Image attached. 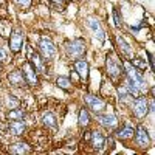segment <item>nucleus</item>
<instances>
[{
    "label": "nucleus",
    "instance_id": "obj_1",
    "mask_svg": "<svg viewBox=\"0 0 155 155\" xmlns=\"http://www.w3.org/2000/svg\"><path fill=\"white\" fill-rule=\"evenodd\" d=\"M106 68H107V74L112 78L113 81H118L120 78L124 74V67H123V62L116 58L113 53L107 54L106 59Z\"/></svg>",
    "mask_w": 155,
    "mask_h": 155
},
{
    "label": "nucleus",
    "instance_id": "obj_2",
    "mask_svg": "<svg viewBox=\"0 0 155 155\" xmlns=\"http://www.w3.org/2000/svg\"><path fill=\"white\" fill-rule=\"evenodd\" d=\"M123 67H124V71L127 73L129 81H130L132 84H135L140 92H146V90H147V84H146V81H144L143 74H141L135 67H132V64H129V62H124Z\"/></svg>",
    "mask_w": 155,
    "mask_h": 155
},
{
    "label": "nucleus",
    "instance_id": "obj_3",
    "mask_svg": "<svg viewBox=\"0 0 155 155\" xmlns=\"http://www.w3.org/2000/svg\"><path fill=\"white\" fill-rule=\"evenodd\" d=\"M67 50V54L73 59H78V58H82L85 54V50H87V44L82 37H78V39H73L71 42L67 44L65 47Z\"/></svg>",
    "mask_w": 155,
    "mask_h": 155
},
{
    "label": "nucleus",
    "instance_id": "obj_4",
    "mask_svg": "<svg viewBox=\"0 0 155 155\" xmlns=\"http://www.w3.org/2000/svg\"><path fill=\"white\" fill-rule=\"evenodd\" d=\"M39 51H41V56L45 61H51L56 56V47H54L53 41L47 36H42L39 39Z\"/></svg>",
    "mask_w": 155,
    "mask_h": 155
},
{
    "label": "nucleus",
    "instance_id": "obj_5",
    "mask_svg": "<svg viewBox=\"0 0 155 155\" xmlns=\"http://www.w3.org/2000/svg\"><path fill=\"white\" fill-rule=\"evenodd\" d=\"M25 44V34L20 28H14L9 36V50L14 54H17L19 51H22V47Z\"/></svg>",
    "mask_w": 155,
    "mask_h": 155
},
{
    "label": "nucleus",
    "instance_id": "obj_6",
    "mask_svg": "<svg viewBox=\"0 0 155 155\" xmlns=\"http://www.w3.org/2000/svg\"><path fill=\"white\" fill-rule=\"evenodd\" d=\"M28 59H30L28 62L34 67V70H36L37 73H45V59L39 54V53H36L31 47L28 48Z\"/></svg>",
    "mask_w": 155,
    "mask_h": 155
},
{
    "label": "nucleus",
    "instance_id": "obj_7",
    "mask_svg": "<svg viewBox=\"0 0 155 155\" xmlns=\"http://www.w3.org/2000/svg\"><path fill=\"white\" fill-rule=\"evenodd\" d=\"M134 115L137 118H144V116L149 113V102H147V98L141 96V98H137L134 101Z\"/></svg>",
    "mask_w": 155,
    "mask_h": 155
},
{
    "label": "nucleus",
    "instance_id": "obj_8",
    "mask_svg": "<svg viewBox=\"0 0 155 155\" xmlns=\"http://www.w3.org/2000/svg\"><path fill=\"white\" fill-rule=\"evenodd\" d=\"M22 73L25 76V81L30 85H37L39 84V78H37V71L34 70V67L30 62H25L22 65Z\"/></svg>",
    "mask_w": 155,
    "mask_h": 155
},
{
    "label": "nucleus",
    "instance_id": "obj_9",
    "mask_svg": "<svg viewBox=\"0 0 155 155\" xmlns=\"http://www.w3.org/2000/svg\"><path fill=\"white\" fill-rule=\"evenodd\" d=\"M87 27L93 31V34H95V37H98V41H99V44H102L104 42V39H106V34H104V30H102V27H101V23L96 20V19H93V17H90V19H87Z\"/></svg>",
    "mask_w": 155,
    "mask_h": 155
},
{
    "label": "nucleus",
    "instance_id": "obj_10",
    "mask_svg": "<svg viewBox=\"0 0 155 155\" xmlns=\"http://www.w3.org/2000/svg\"><path fill=\"white\" fill-rule=\"evenodd\" d=\"M85 102H87V106L92 109L95 113L102 112V110H104V107H106V102L102 101L101 98H96L93 95H85Z\"/></svg>",
    "mask_w": 155,
    "mask_h": 155
},
{
    "label": "nucleus",
    "instance_id": "obj_11",
    "mask_svg": "<svg viewBox=\"0 0 155 155\" xmlns=\"http://www.w3.org/2000/svg\"><path fill=\"white\" fill-rule=\"evenodd\" d=\"M6 78H8V82L14 87H25V84H27L22 70H12L11 73H8Z\"/></svg>",
    "mask_w": 155,
    "mask_h": 155
},
{
    "label": "nucleus",
    "instance_id": "obj_12",
    "mask_svg": "<svg viewBox=\"0 0 155 155\" xmlns=\"http://www.w3.org/2000/svg\"><path fill=\"white\" fill-rule=\"evenodd\" d=\"M135 141H137V144L140 147H147L150 144V138H149V135H147L144 127L140 126L137 130H135Z\"/></svg>",
    "mask_w": 155,
    "mask_h": 155
},
{
    "label": "nucleus",
    "instance_id": "obj_13",
    "mask_svg": "<svg viewBox=\"0 0 155 155\" xmlns=\"http://www.w3.org/2000/svg\"><path fill=\"white\" fill-rule=\"evenodd\" d=\"M116 45H118V48L121 50V53L129 58V59H134V48L130 47V44L126 42V39L123 36H116Z\"/></svg>",
    "mask_w": 155,
    "mask_h": 155
},
{
    "label": "nucleus",
    "instance_id": "obj_14",
    "mask_svg": "<svg viewBox=\"0 0 155 155\" xmlns=\"http://www.w3.org/2000/svg\"><path fill=\"white\" fill-rule=\"evenodd\" d=\"M25 130H27V124L22 120H12L8 126V132L11 135H16V137H20Z\"/></svg>",
    "mask_w": 155,
    "mask_h": 155
},
{
    "label": "nucleus",
    "instance_id": "obj_15",
    "mask_svg": "<svg viewBox=\"0 0 155 155\" xmlns=\"http://www.w3.org/2000/svg\"><path fill=\"white\" fill-rule=\"evenodd\" d=\"M92 146L95 147L96 152H102V149L106 146V138L101 132H98V130L92 132Z\"/></svg>",
    "mask_w": 155,
    "mask_h": 155
},
{
    "label": "nucleus",
    "instance_id": "obj_16",
    "mask_svg": "<svg viewBox=\"0 0 155 155\" xmlns=\"http://www.w3.org/2000/svg\"><path fill=\"white\" fill-rule=\"evenodd\" d=\"M134 134H135V129L130 126V124H126L124 127H121L118 132L115 134V137L118 138V140H130V138H134Z\"/></svg>",
    "mask_w": 155,
    "mask_h": 155
},
{
    "label": "nucleus",
    "instance_id": "obj_17",
    "mask_svg": "<svg viewBox=\"0 0 155 155\" xmlns=\"http://www.w3.org/2000/svg\"><path fill=\"white\" fill-rule=\"evenodd\" d=\"M98 121L107 129H113L118 126V120L115 115H98Z\"/></svg>",
    "mask_w": 155,
    "mask_h": 155
},
{
    "label": "nucleus",
    "instance_id": "obj_18",
    "mask_svg": "<svg viewBox=\"0 0 155 155\" xmlns=\"http://www.w3.org/2000/svg\"><path fill=\"white\" fill-rule=\"evenodd\" d=\"M74 70L78 71L81 78H87L88 76V64L84 61V59H79L74 62Z\"/></svg>",
    "mask_w": 155,
    "mask_h": 155
},
{
    "label": "nucleus",
    "instance_id": "obj_19",
    "mask_svg": "<svg viewBox=\"0 0 155 155\" xmlns=\"http://www.w3.org/2000/svg\"><path fill=\"white\" fill-rule=\"evenodd\" d=\"M42 123L47 127H51V129H56L58 127V120H56L54 113H51V112H45L42 115Z\"/></svg>",
    "mask_w": 155,
    "mask_h": 155
},
{
    "label": "nucleus",
    "instance_id": "obj_20",
    "mask_svg": "<svg viewBox=\"0 0 155 155\" xmlns=\"http://www.w3.org/2000/svg\"><path fill=\"white\" fill-rule=\"evenodd\" d=\"M9 152L11 153H30L31 149L27 143H14V144H11Z\"/></svg>",
    "mask_w": 155,
    "mask_h": 155
},
{
    "label": "nucleus",
    "instance_id": "obj_21",
    "mask_svg": "<svg viewBox=\"0 0 155 155\" xmlns=\"http://www.w3.org/2000/svg\"><path fill=\"white\" fill-rule=\"evenodd\" d=\"M6 116H8V120H23L25 118V112L22 110V109H12V110H9L8 113H6Z\"/></svg>",
    "mask_w": 155,
    "mask_h": 155
},
{
    "label": "nucleus",
    "instance_id": "obj_22",
    "mask_svg": "<svg viewBox=\"0 0 155 155\" xmlns=\"http://www.w3.org/2000/svg\"><path fill=\"white\" fill-rule=\"evenodd\" d=\"M56 84H58V87L67 90V92L71 88V81L68 79V78H65V76H59L58 79H56Z\"/></svg>",
    "mask_w": 155,
    "mask_h": 155
},
{
    "label": "nucleus",
    "instance_id": "obj_23",
    "mask_svg": "<svg viewBox=\"0 0 155 155\" xmlns=\"http://www.w3.org/2000/svg\"><path fill=\"white\" fill-rule=\"evenodd\" d=\"M11 2L14 3L19 9H23V11L30 9L31 5H33V0H11Z\"/></svg>",
    "mask_w": 155,
    "mask_h": 155
},
{
    "label": "nucleus",
    "instance_id": "obj_24",
    "mask_svg": "<svg viewBox=\"0 0 155 155\" xmlns=\"http://www.w3.org/2000/svg\"><path fill=\"white\" fill-rule=\"evenodd\" d=\"M90 118H88V112L85 110V109H82L81 112H79V126L81 127H87L88 126V121Z\"/></svg>",
    "mask_w": 155,
    "mask_h": 155
},
{
    "label": "nucleus",
    "instance_id": "obj_25",
    "mask_svg": "<svg viewBox=\"0 0 155 155\" xmlns=\"http://www.w3.org/2000/svg\"><path fill=\"white\" fill-rule=\"evenodd\" d=\"M6 106H8L9 109H16V107L19 106V99H16L12 95H9L8 99H6Z\"/></svg>",
    "mask_w": 155,
    "mask_h": 155
},
{
    "label": "nucleus",
    "instance_id": "obj_26",
    "mask_svg": "<svg viewBox=\"0 0 155 155\" xmlns=\"http://www.w3.org/2000/svg\"><path fill=\"white\" fill-rule=\"evenodd\" d=\"M113 17H115V25H116V27H121V25H123V19H121V16H120L118 8L113 9Z\"/></svg>",
    "mask_w": 155,
    "mask_h": 155
},
{
    "label": "nucleus",
    "instance_id": "obj_27",
    "mask_svg": "<svg viewBox=\"0 0 155 155\" xmlns=\"http://www.w3.org/2000/svg\"><path fill=\"white\" fill-rule=\"evenodd\" d=\"M6 59H8V53H6V50L0 48V62H5Z\"/></svg>",
    "mask_w": 155,
    "mask_h": 155
},
{
    "label": "nucleus",
    "instance_id": "obj_28",
    "mask_svg": "<svg viewBox=\"0 0 155 155\" xmlns=\"http://www.w3.org/2000/svg\"><path fill=\"white\" fill-rule=\"evenodd\" d=\"M147 56H149V62H150V70H152V71H153V59H152V54H150V53H149V54H147Z\"/></svg>",
    "mask_w": 155,
    "mask_h": 155
},
{
    "label": "nucleus",
    "instance_id": "obj_29",
    "mask_svg": "<svg viewBox=\"0 0 155 155\" xmlns=\"http://www.w3.org/2000/svg\"><path fill=\"white\" fill-rule=\"evenodd\" d=\"M51 2H54V3H59V5H62L64 2H65V0H51Z\"/></svg>",
    "mask_w": 155,
    "mask_h": 155
},
{
    "label": "nucleus",
    "instance_id": "obj_30",
    "mask_svg": "<svg viewBox=\"0 0 155 155\" xmlns=\"http://www.w3.org/2000/svg\"><path fill=\"white\" fill-rule=\"evenodd\" d=\"M2 3H5V0H0V5H2Z\"/></svg>",
    "mask_w": 155,
    "mask_h": 155
},
{
    "label": "nucleus",
    "instance_id": "obj_31",
    "mask_svg": "<svg viewBox=\"0 0 155 155\" xmlns=\"http://www.w3.org/2000/svg\"><path fill=\"white\" fill-rule=\"evenodd\" d=\"M0 70H2V62H0Z\"/></svg>",
    "mask_w": 155,
    "mask_h": 155
}]
</instances>
